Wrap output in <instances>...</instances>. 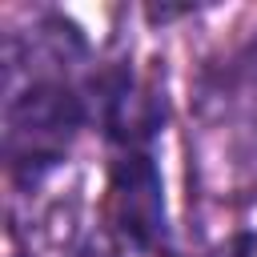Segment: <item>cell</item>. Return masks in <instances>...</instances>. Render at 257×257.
<instances>
[{
  "label": "cell",
  "mask_w": 257,
  "mask_h": 257,
  "mask_svg": "<svg viewBox=\"0 0 257 257\" xmlns=\"http://www.w3.org/2000/svg\"><path fill=\"white\" fill-rule=\"evenodd\" d=\"M104 124H108V137L133 149L161 128V104L149 92H141L128 76H120L104 96Z\"/></svg>",
  "instance_id": "3"
},
{
  "label": "cell",
  "mask_w": 257,
  "mask_h": 257,
  "mask_svg": "<svg viewBox=\"0 0 257 257\" xmlns=\"http://www.w3.org/2000/svg\"><path fill=\"white\" fill-rule=\"evenodd\" d=\"M80 120V100L64 84H32L8 104V149L16 161H52Z\"/></svg>",
  "instance_id": "1"
},
{
  "label": "cell",
  "mask_w": 257,
  "mask_h": 257,
  "mask_svg": "<svg viewBox=\"0 0 257 257\" xmlns=\"http://www.w3.org/2000/svg\"><path fill=\"white\" fill-rule=\"evenodd\" d=\"M221 257H257V233H237L221 249Z\"/></svg>",
  "instance_id": "4"
},
{
  "label": "cell",
  "mask_w": 257,
  "mask_h": 257,
  "mask_svg": "<svg viewBox=\"0 0 257 257\" xmlns=\"http://www.w3.org/2000/svg\"><path fill=\"white\" fill-rule=\"evenodd\" d=\"M108 201H112L116 229L137 249H153L165 237V193H161V173L149 153L128 149L112 165Z\"/></svg>",
  "instance_id": "2"
}]
</instances>
